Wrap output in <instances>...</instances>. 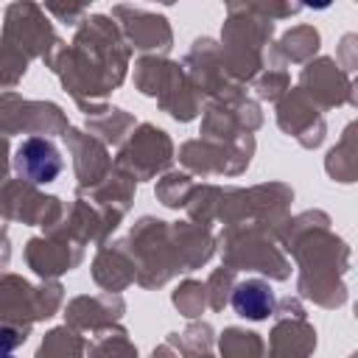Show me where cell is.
<instances>
[{"label":"cell","instance_id":"cell-1","mask_svg":"<svg viewBox=\"0 0 358 358\" xmlns=\"http://www.w3.org/2000/svg\"><path fill=\"white\" fill-rule=\"evenodd\" d=\"M17 171H20V176H25L28 182H36V185L53 182L62 171V154L56 151L53 143L42 140V137H28L17 148Z\"/></svg>","mask_w":358,"mask_h":358},{"label":"cell","instance_id":"cell-2","mask_svg":"<svg viewBox=\"0 0 358 358\" xmlns=\"http://www.w3.org/2000/svg\"><path fill=\"white\" fill-rule=\"evenodd\" d=\"M232 308L243 316V319H266L274 308V294L266 282H257V280H249V282H241L232 294Z\"/></svg>","mask_w":358,"mask_h":358},{"label":"cell","instance_id":"cell-3","mask_svg":"<svg viewBox=\"0 0 358 358\" xmlns=\"http://www.w3.org/2000/svg\"><path fill=\"white\" fill-rule=\"evenodd\" d=\"M14 338L8 333H0V358H14Z\"/></svg>","mask_w":358,"mask_h":358}]
</instances>
